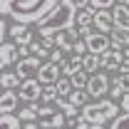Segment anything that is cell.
<instances>
[{
    "label": "cell",
    "instance_id": "cell-1",
    "mask_svg": "<svg viewBox=\"0 0 129 129\" xmlns=\"http://www.w3.org/2000/svg\"><path fill=\"white\" fill-rule=\"evenodd\" d=\"M60 0H0L3 17H13L15 22L25 25H40L45 17L55 10Z\"/></svg>",
    "mask_w": 129,
    "mask_h": 129
},
{
    "label": "cell",
    "instance_id": "cell-2",
    "mask_svg": "<svg viewBox=\"0 0 129 129\" xmlns=\"http://www.w3.org/2000/svg\"><path fill=\"white\" fill-rule=\"evenodd\" d=\"M75 22H77V5H75V0H60L55 5V10L37 25V35L40 37H50V35H57L60 30L72 27Z\"/></svg>",
    "mask_w": 129,
    "mask_h": 129
},
{
    "label": "cell",
    "instance_id": "cell-3",
    "mask_svg": "<svg viewBox=\"0 0 129 129\" xmlns=\"http://www.w3.org/2000/svg\"><path fill=\"white\" fill-rule=\"evenodd\" d=\"M119 109H122V107L117 104V99H104V97H102V99H97L94 104H84L80 117L87 119L89 124H104L107 119H114Z\"/></svg>",
    "mask_w": 129,
    "mask_h": 129
},
{
    "label": "cell",
    "instance_id": "cell-4",
    "mask_svg": "<svg viewBox=\"0 0 129 129\" xmlns=\"http://www.w3.org/2000/svg\"><path fill=\"white\" fill-rule=\"evenodd\" d=\"M37 122H40V127L42 129H50V127H64V122H67V114L57 107V109H52V107H40V117H37Z\"/></svg>",
    "mask_w": 129,
    "mask_h": 129
},
{
    "label": "cell",
    "instance_id": "cell-5",
    "mask_svg": "<svg viewBox=\"0 0 129 129\" xmlns=\"http://www.w3.org/2000/svg\"><path fill=\"white\" fill-rule=\"evenodd\" d=\"M17 89H20V99L22 102H37V99H42L45 84L37 80V77H27V80H22V84Z\"/></svg>",
    "mask_w": 129,
    "mask_h": 129
},
{
    "label": "cell",
    "instance_id": "cell-6",
    "mask_svg": "<svg viewBox=\"0 0 129 129\" xmlns=\"http://www.w3.org/2000/svg\"><path fill=\"white\" fill-rule=\"evenodd\" d=\"M82 37H84L89 52H104V50L112 47V37H109L107 32H99L97 27H94V30H89L87 35H82Z\"/></svg>",
    "mask_w": 129,
    "mask_h": 129
},
{
    "label": "cell",
    "instance_id": "cell-7",
    "mask_svg": "<svg viewBox=\"0 0 129 129\" xmlns=\"http://www.w3.org/2000/svg\"><path fill=\"white\" fill-rule=\"evenodd\" d=\"M84 89L89 92V97H94V99H102L104 94H109V80H107V75L104 72L89 75V82H87Z\"/></svg>",
    "mask_w": 129,
    "mask_h": 129
},
{
    "label": "cell",
    "instance_id": "cell-8",
    "mask_svg": "<svg viewBox=\"0 0 129 129\" xmlns=\"http://www.w3.org/2000/svg\"><path fill=\"white\" fill-rule=\"evenodd\" d=\"M40 67H42V60H40V57H22V60H17V70L15 72L22 80H27V77H37Z\"/></svg>",
    "mask_w": 129,
    "mask_h": 129
},
{
    "label": "cell",
    "instance_id": "cell-9",
    "mask_svg": "<svg viewBox=\"0 0 129 129\" xmlns=\"http://www.w3.org/2000/svg\"><path fill=\"white\" fill-rule=\"evenodd\" d=\"M62 77V67L57 62H42V67H40V72H37V80L42 82V84H55V82Z\"/></svg>",
    "mask_w": 129,
    "mask_h": 129
},
{
    "label": "cell",
    "instance_id": "cell-10",
    "mask_svg": "<svg viewBox=\"0 0 129 129\" xmlns=\"http://www.w3.org/2000/svg\"><path fill=\"white\" fill-rule=\"evenodd\" d=\"M124 64V52L119 47H109L102 52V67L104 70H119Z\"/></svg>",
    "mask_w": 129,
    "mask_h": 129
},
{
    "label": "cell",
    "instance_id": "cell-11",
    "mask_svg": "<svg viewBox=\"0 0 129 129\" xmlns=\"http://www.w3.org/2000/svg\"><path fill=\"white\" fill-rule=\"evenodd\" d=\"M77 35H82V32H77L75 27H67V30H60L57 32V47H62L64 52H72L75 50V45H77Z\"/></svg>",
    "mask_w": 129,
    "mask_h": 129
},
{
    "label": "cell",
    "instance_id": "cell-12",
    "mask_svg": "<svg viewBox=\"0 0 129 129\" xmlns=\"http://www.w3.org/2000/svg\"><path fill=\"white\" fill-rule=\"evenodd\" d=\"M94 27L99 32H112L114 30V15L107 10V8H102V10L94 13Z\"/></svg>",
    "mask_w": 129,
    "mask_h": 129
},
{
    "label": "cell",
    "instance_id": "cell-13",
    "mask_svg": "<svg viewBox=\"0 0 129 129\" xmlns=\"http://www.w3.org/2000/svg\"><path fill=\"white\" fill-rule=\"evenodd\" d=\"M10 35H13V42L15 45H30L32 42V32H30V27L25 22H15L10 27Z\"/></svg>",
    "mask_w": 129,
    "mask_h": 129
},
{
    "label": "cell",
    "instance_id": "cell-14",
    "mask_svg": "<svg viewBox=\"0 0 129 129\" xmlns=\"http://www.w3.org/2000/svg\"><path fill=\"white\" fill-rule=\"evenodd\" d=\"M15 60H17V45L5 40V42L0 45V67H3V70H8L10 62H15Z\"/></svg>",
    "mask_w": 129,
    "mask_h": 129
},
{
    "label": "cell",
    "instance_id": "cell-15",
    "mask_svg": "<svg viewBox=\"0 0 129 129\" xmlns=\"http://www.w3.org/2000/svg\"><path fill=\"white\" fill-rule=\"evenodd\" d=\"M112 15H114V27H122V30L129 32V5L117 3V8L112 10Z\"/></svg>",
    "mask_w": 129,
    "mask_h": 129
},
{
    "label": "cell",
    "instance_id": "cell-16",
    "mask_svg": "<svg viewBox=\"0 0 129 129\" xmlns=\"http://www.w3.org/2000/svg\"><path fill=\"white\" fill-rule=\"evenodd\" d=\"M17 97L20 92H13V89H5L3 92V99H0V112H15L17 109Z\"/></svg>",
    "mask_w": 129,
    "mask_h": 129
},
{
    "label": "cell",
    "instance_id": "cell-17",
    "mask_svg": "<svg viewBox=\"0 0 129 129\" xmlns=\"http://www.w3.org/2000/svg\"><path fill=\"white\" fill-rule=\"evenodd\" d=\"M62 67V75H67V77H72L75 72H80V70H84V55H75L70 62H62L60 64Z\"/></svg>",
    "mask_w": 129,
    "mask_h": 129
},
{
    "label": "cell",
    "instance_id": "cell-18",
    "mask_svg": "<svg viewBox=\"0 0 129 129\" xmlns=\"http://www.w3.org/2000/svg\"><path fill=\"white\" fill-rule=\"evenodd\" d=\"M0 84H3V89H15L22 84V77L17 75V72H8V70H3V75H0Z\"/></svg>",
    "mask_w": 129,
    "mask_h": 129
},
{
    "label": "cell",
    "instance_id": "cell-19",
    "mask_svg": "<svg viewBox=\"0 0 129 129\" xmlns=\"http://www.w3.org/2000/svg\"><path fill=\"white\" fill-rule=\"evenodd\" d=\"M94 13L97 8H84V10H77V25L80 27H94Z\"/></svg>",
    "mask_w": 129,
    "mask_h": 129
},
{
    "label": "cell",
    "instance_id": "cell-20",
    "mask_svg": "<svg viewBox=\"0 0 129 129\" xmlns=\"http://www.w3.org/2000/svg\"><path fill=\"white\" fill-rule=\"evenodd\" d=\"M109 37H112V47L124 50V47L129 45V32H127V30H122V27H114V30L109 32Z\"/></svg>",
    "mask_w": 129,
    "mask_h": 129
},
{
    "label": "cell",
    "instance_id": "cell-21",
    "mask_svg": "<svg viewBox=\"0 0 129 129\" xmlns=\"http://www.w3.org/2000/svg\"><path fill=\"white\" fill-rule=\"evenodd\" d=\"M0 129H22V119L15 117L13 112H5L0 117Z\"/></svg>",
    "mask_w": 129,
    "mask_h": 129
},
{
    "label": "cell",
    "instance_id": "cell-22",
    "mask_svg": "<svg viewBox=\"0 0 129 129\" xmlns=\"http://www.w3.org/2000/svg\"><path fill=\"white\" fill-rule=\"evenodd\" d=\"M102 67V52H87L84 55V70L87 72H97Z\"/></svg>",
    "mask_w": 129,
    "mask_h": 129
},
{
    "label": "cell",
    "instance_id": "cell-23",
    "mask_svg": "<svg viewBox=\"0 0 129 129\" xmlns=\"http://www.w3.org/2000/svg\"><path fill=\"white\" fill-rule=\"evenodd\" d=\"M17 117L22 119V122H37V117H40V107H35L30 102V107H25V109H20Z\"/></svg>",
    "mask_w": 129,
    "mask_h": 129
},
{
    "label": "cell",
    "instance_id": "cell-24",
    "mask_svg": "<svg viewBox=\"0 0 129 129\" xmlns=\"http://www.w3.org/2000/svg\"><path fill=\"white\" fill-rule=\"evenodd\" d=\"M30 52L35 55V57H40V60H45V57H50V52H52V50H50L47 45L42 42V40H40V42H35V40H32V42H30Z\"/></svg>",
    "mask_w": 129,
    "mask_h": 129
},
{
    "label": "cell",
    "instance_id": "cell-25",
    "mask_svg": "<svg viewBox=\"0 0 129 129\" xmlns=\"http://www.w3.org/2000/svg\"><path fill=\"white\" fill-rule=\"evenodd\" d=\"M87 97H89L87 89H72V92H70V102L77 104V107H84V104H87Z\"/></svg>",
    "mask_w": 129,
    "mask_h": 129
},
{
    "label": "cell",
    "instance_id": "cell-26",
    "mask_svg": "<svg viewBox=\"0 0 129 129\" xmlns=\"http://www.w3.org/2000/svg\"><path fill=\"white\" fill-rule=\"evenodd\" d=\"M70 80H72V84H75V89H84V87H87V82H89V77H87V70L75 72Z\"/></svg>",
    "mask_w": 129,
    "mask_h": 129
},
{
    "label": "cell",
    "instance_id": "cell-27",
    "mask_svg": "<svg viewBox=\"0 0 129 129\" xmlns=\"http://www.w3.org/2000/svg\"><path fill=\"white\" fill-rule=\"evenodd\" d=\"M57 89H60V97H70V92L75 89V84H72V80L64 75V77L57 80Z\"/></svg>",
    "mask_w": 129,
    "mask_h": 129
},
{
    "label": "cell",
    "instance_id": "cell-28",
    "mask_svg": "<svg viewBox=\"0 0 129 129\" xmlns=\"http://www.w3.org/2000/svg\"><path fill=\"white\" fill-rule=\"evenodd\" d=\"M57 97H60L57 82H55V84H45V89H42V99H45V102H55Z\"/></svg>",
    "mask_w": 129,
    "mask_h": 129
},
{
    "label": "cell",
    "instance_id": "cell-29",
    "mask_svg": "<svg viewBox=\"0 0 129 129\" xmlns=\"http://www.w3.org/2000/svg\"><path fill=\"white\" fill-rule=\"evenodd\" d=\"M117 89H122V92H129V72H122V75H117L114 77V84Z\"/></svg>",
    "mask_w": 129,
    "mask_h": 129
},
{
    "label": "cell",
    "instance_id": "cell-30",
    "mask_svg": "<svg viewBox=\"0 0 129 129\" xmlns=\"http://www.w3.org/2000/svg\"><path fill=\"white\" fill-rule=\"evenodd\" d=\"M109 129H129V112L119 114V117H114L112 119V127Z\"/></svg>",
    "mask_w": 129,
    "mask_h": 129
},
{
    "label": "cell",
    "instance_id": "cell-31",
    "mask_svg": "<svg viewBox=\"0 0 129 129\" xmlns=\"http://www.w3.org/2000/svg\"><path fill=\"white\" fill-rule=\"evenodd\" d=\"M50 60H52V62H57V64H62V62H64V50H62V47H55L52 52H50Z\"/></svg>",
    "mask_w": 129,
    "mask_h": 129
},
{
    "label": "cell",
    "instance_id": "cell-32",
    "mask_svg": "<svg viewBox=\"0 0 129 129\" xmlns=\"http://www.w3.org/2000/svg\"><path fill=\"white\" fill-rule=\"evenodd\" d=\"M75 55H87L89 52V47H87V42H84V37L82 40H77V45H75V50H72Z\"/></svg>",
    "mask_w": 129,
    "mask_h": 129
},
{
    "label": "cell",
    "instance_id": "cell-33",
    "mask_svg": "<svg viewBox=\"0 0 129 129\" xmlns=\"http://www.w3.org/2000/svg\"><path fill=\"white\" fill-rule=\"evenodd\" d=\"M114 0H92V8H97V10H102V8H112Z\"/></svg>",
    "mask_w": 129,
    "mask_h": 129
},
{
    "label": "cell",
    "instance_id": "cell-34",
    "mask_svg": "<svg viewBox=\"0 0 129 129\" xmlns=\"http://www.w3.org/2000/svg\"><path fill=\"white\" fill-rule=\"evenodd\" d=\"M8 35H10V25H8V22L3 20V22H0V37H3V42L8 40Z\"/></svg>",
    "mask_w": 129,
    "mask_h": 129
},
{
    "label": "cell",
    "instance_id": "cell-35",
    "mask_svg": "<svg viewBox=\"0 0 129 129\" xmlns=\"http://www.w3.org/2000/svg\"><path fill=\"white\" fill-rule=\"evenodd\" d=\"M17 57H30V45H17Z\"/></svg>",
    "mask_w": 129,
    "mask_h": 129
},
{
    "label": "cell",
    "instance_id": "cell-36",
    "mask_svg": "<svg viewBox=\"0 0 129 129\" xmlns=\"http://www.w3.org/2000/svg\"><path fill=\"white\" fill-rule=\"evenodd\" d=\"M119 107H122V112H129V92H124V94H122V99H119Z\"/></svg>",
    "mask_w": 129,
    "mask_h": 129
},
{
    "label": "cell",
    "instance_id": "cell-37",
    "mask_svg": "<svg viewBox=\"0 0 129 129\" xmlns=\"http://www.w3.org/2000/svg\"><path fill=\"white\" fill-rule=\"evenodd\" d=\"M75 5H77V10H84V8L92 5V0H75Z\"/></svg>",
    "mask_w": 129,
    "mask_h": 129
},
{
    "label": "cell",
    "instance_id": "cell-38",
    "mask_svg": "<svg viewBox=\"0 0 129 129\" xmlns=\"http://www.w3.org/2000/svg\"><path fill=\"white\" fill-rule=\"evenodd\" d=\"M22 129H42V127H40V122H25Z\"/></svg>",
    "mask_w": 129,
    "mask_h": 129
},
{
    "label": "cell",
    "instance_id": "cell-39",
    "mask_svg": "<svg viewBox=\"0 0 129 129\" xmlns=\"http://www.w3.org/2000/svg\"><path fill=\"white\" fill-rule=\"evenodd\" d=\"M119 72H129V60H124V64L119 67Z\"/></svg>",
    "mask_w": 129,
    "mask_h": 129
},
{
    "label": "cell",
    "instance_id": "cell-40",
    "mask_svg": "<svg viewBox=\"0 0 129 129\" xmlns=\"http://www.w3.org/2000/svg\"><path fill=\"white\" fill-rule=\"evenodd\" d=\"M124 60H129V45L124 47Z\"/></svg>",
    "mask_w": 129,
    "mask_h": 129
},
{
    "label": "cell",
    "instance_id": "cell-41",
    "mask_svg": "<svg viewBox=\"0 0 129 129\" xmlns=\"http://www.w3.org/2000/svg\"><path fill=\"white\" fill-rule=\"evenodd\" d=\"M117 3H122V5H129V0H117Z\"/></svg>",
    "mask_w": 129,
    "mask_h": 129
},
{
    "label": "cell",
    "instance_id": "cell-42",
    "mask_svg": "<svg viewBox=\"0 0 129 129\" xmlns=\"http://www.w3.org/2000/svg\"><path fill=\"white\" fill-rule=\"evenodd\" d=\"M50 129H62V127H50Z\"/></svg>",
    "mask_w": 129,
    "mask_h": 129
}]
</instances>
